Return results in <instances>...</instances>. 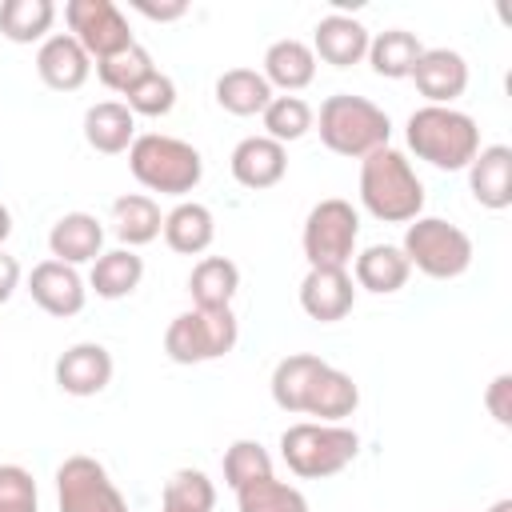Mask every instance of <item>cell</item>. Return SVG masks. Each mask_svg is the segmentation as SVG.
<instances>
[{"instance_id":"ab89813d","label":"cell","mask_w":512,"mask_h":512,"mask_svg":"<svg viewBox=\"0 0 512 512\" xmlns=\"http://www.w3.org/2000/svg\"><path fill=\"white\" fill-rule=\"evenodd\" d=\"M132 8H136L140 16H148V20H160V24H168V20H180V16L188 12V4H184V0H168V4H152V0H132Z\"/></svg>"},{"instance_id":"83f0119b","label":"cell","mask_w":512,"mask_h":512,"mask_svg":"<svg viewBox=\"0 0 512 512\" xmlns=\"http://www.w3.org/2000/svg\"><path fill=\"white\" fill-rule=\"evenodd\" d=\"M236 288H240V268L228 256H204L188 276L192 308H232Z\"/></svg>"},{"instance_id":"7bdbcfd3","label":"cell","mask_w":512,"mask_h":512,"mask_svg":"<svg viewBox=\"0 0 512 512\" xmlns=\"http://www.w3.org/2000/svg\"><path fill=\"white\" fill-rule=\"evenodd\" d=\"M488 512H512V496H504V500H496Z\"/></svg>"},{"instance_id":"836d02e7","label":"cell","mask_w":512,"mask_h":512,"mask_svg":"<svg viewBox=\"0 0 512 512\" xmlns=\"http://www.w3.org/2000/svg\"><path fill=\"white\" fill-rule=\"evenodd\" d=\"M272 476V456L260 440H232L228 452H224V484L232 492L256 484V480H268Z\"/></svg>"},{"instance_id":"ee69618b","label":"cell","mask_w":512,"mask_h":512,"mask_svg":"<svg viewBox=\"0 0 512 512\" xmlns=\"http://www.w3.org/2000/svg\"><path fill=\"white\" fill-rule=\"evenodd\" d=\"M160 512H168V508H160Z\"/></svg>"},{"instance_id":"f35d334b","label":"cell","mask_w":512,"mask_h":512,"mask_svg":"<svg viewBox=\"0 0 512 512\" xmlns=\"http://www.w3.org/2000/svg\"><path fill=\"white\" fill-rule=\"evenodd\" d=\"M484 408L492 412V420L496 424H512V376L508 372H500L492 384H488V392H484Z\"/></svg>"},{"instance_id":"6da1fadb","label":"cell","mask_w":512,"mask_h":512,"mask_svg":"<svg viewBox=\"0 0 512 512\" xmlns=\"http://www.w3.org/2000/svg\"><path fill=\"white\" fill-rule=\"evenodd\" d=\"M360 204L384 224H412L424 216V184L404 152L392 144L360 160Z\"/></svg>"},{"instance_id":"8992f818","label":"cell","mask_w":512,"mask_h":512,"mask_svg":"<svg viewBox=\"0 0 512 512\" xmlns=\"http://www.w3.org/2000/svg\"><path fill=\"white\" fill-rule=\"evenodd\" d=\"M400 252L408 260V268H416L432 280H456L472 264V236L444 216H416L404 228Z\"/></svg>"},{"instance_id":"f546056e","label":"cell","mask_w":512,"mask_h":512,"mask_svg":"<svg viewBox=\"0 0 512 512\" xmlns=\"http://www.w3.org/2000/svg\"><path fill=\"white\" fill-rule=\"evenodd\" d=\"M56 24L52 0H0V36L12 44H44Z\"/></svg>"},{"instance_id":"ba28073f","label":"cell","mask_w":512,"mask_h":512,"mask_svg":"<svg viewBox=\"0 0 512 512\" xmlns=\"http://www.w3.org/2000/svg\"><path fill=\"white\" fill-rule=\"evenodd\" d=\"M356 240H360V212L348 200L328 196L312 204L300 236L308 268H348L356 256Z\"/></svg>"},{"instance_id":"5b68a950","label":"cell","mask_w":512,"mask_h":512,"mask_svg":"<svg viewBox=\"0 0 512 512\" xmlns=\"http://www.w3.org/2000/svg\"><path fill=\"white\" fill-rule=\"evenodd\" d=\"M356 452H360V436L344 424L300 420L280 436V456L300 480H328L344 472L356 460Z\"/></svg>"},{"instance_id":"d6986e66","label":"cell","mask_w":512,"mask_h":512,"mask_svg":"<svg viewBox=\"0 0 512 512\" xmlns=\"http://www.w3.org/2000/svg\"><path fill=\"white\" fill-rule=\"evenodd\" d=\"M360 404V388L348 372L324 364L316 380L308 384V396L300 404V416H316V424H344Z\"/></svg>"},{"instance_id":"8d00e7d4","label":"cell","mask_w":512,"mask_h":512,"mask_svg":"<svg viewBox=\"0 0 512 512\" xmlns=\"http://www.w3.org/2000/svg\"><path fill=\"white\" fill-rule=\"evenodd\" d=\"M124 104H128L132 116H168L176 108V84H172V76H164L156 68L132 92H124Z\"/></svg>"},{"instance_id":"30bf717a","label":"cell","mask_w":512,"mask_h":512,"mask_svg":"<svg viewBox=\"0 0 512 512\" xmlns=\"http://www.w3.org/2000/svg\"><path fill=\"white\" fill-rule=\"evenodd\" d=\"M64 20H68V36L100 64L124 48H132V28L124 20V12L112 0H68L64 4Z\"/></svg>"},{"instance_id":"74e56055","label":"cell","mask_w":512,"mask_h":512,"mask_svg":"<svg viewBox=\"0 0 512 512\" xmlns=\"http://www.w3.org/2000/svg\"><path fill=\"white\" fill-rule=\"evenodd\" d=\"M0 512H40L36 480L20 464H0Z\"/></svg>"},{"instance_id":"b9f144b4","label":"cell","mask_w":512,"mask_h":512,"mask_svg":"<svg viewBox=\"0 0 512 512\" xmlns=\"http://www.w3.org/2000/svg\"><path fill=\"white\" fill-rule=\"evenodd\" d=\"M8 232H12V212H8L4 204H0V244L8 240Z\"/></svg>"},{"instance_id":"603a6c76","label":"cell","mask_w":512,"mask_h":512,"mask_svg":"<svg viewBox=\"0 0 512 512\" xmlns=\"http://www.w3.org/2000/svg\"><path fill=\"white\" fill-rule=\"evenodd\" d=\"M408 272H412V268H408L400 244H368L364 252H356V264H352L356 288L376 292V296L400 292V288L408 284Z\"/></svg>"},{"instance_id":"4316f807","label":"cell","mask_w":512,"mask_h":512,"mask_svg":"<svg viewBox=\"0 0 512 512\" xmlns=\"http://www.w3.org/2000/svg\"><path fill=\"white\" fill-rule=\"evenodd\" d=\"M420 52H424V44H420L416 32H408V28H388V32H376V36L368 40V64H372V72L384 76V80H404V76H412Z\"/></svg>"},{"instance_id":"7c38bea8","label":"cell","mask_w":512,"mask_h":512,"mask_svg":"<svg viewBox=\"0 0 512 512\" xmlns=\"http://www.w3.org/2000/svg\"><path fill=\"white\" fill-rule=\"evenodd\" d=\"M28 292L36 300V308H44L48 316H60V320L84 312V300H88L84 276L72 264H60V260H40L28 272Z\"/></svg>"},{"instance_id":"3957f363","label":"cell","mask_w":512,"mask_h":512,"mask_svg":"<svg viewBox=\"0 0 512 512\" xmlns=\"http://www.w3.org/2000/svg\"><path fill=\"white\" fill-rule=\"evenodd\" d=\"M320 140L328 152L336 156H348V160H364L368 152L384 148L388 136H392V120L380 104L364 100V96H352V92H336L320 104Z\"/></svg>"},{"instance_id":"ffe728a7","label":"cell","mask_w":512,"mask_h":512,"mask_svg":"<svg viewBox=\"0 0 512 512\" xmlns=\"http://www.w3.org/2000/svg\"><path fill=\"white\" fill-rule=\"evenodd\" d=\"M48 252L60 264H88L104 252V228L92 212H64L48 232Z\"/></svg>"},{"instance_id":"9a60e30c","label":"cell","mask_w":512,"mask_h":512,"mask_svg":"<svg viewBox=\"0 0 512 512\" xmlns=\"http://www.w3.org/2000/svg\"><path fill=\"white\" fill-rule=\"evenodd\" d=\"M368 40H372V32L356 16L328 12L312 32V56L332 68H352L368 56Z\"/></svg>"},{"instance_id":"2e32d148","label":"cell","mask_w":512,"mask_h":512,"mask_svg":"<svg viewBox=\"0 0 512 512\" xmlns=\"http://www.w3.org/2000/svg\"><path fill=\"white\" fill-rule=\"evenodd\" d=\"M236 184L252 188V192H264V188H276L288 172V152L284 144L268 140V136H244L236 148H232V160H228Z\"/></svg>"},{"instance_id":"60d3db41","label":"cell","mask_w":512,"mask_h":512,"mask_svg":"<svg viewBox=\"0 0 512 512\" xmlns=\"http://www.w3.org/2000/svg\"><path fill=\"white\" fill-rule=\"evenodd\" d=\"M16 288H20V264H16V256H8L0 248V304H8Z\"/></svg>"},{"instance_id":"5bb4252c","label":"cell","mask_w":512,"mask_h":512,"mask_svg":"<svg viewBox=\"0 0 512 512\" xmlns=\"http://www.w3.org/2000/svg\"><path fill=\"white\" fill-rule=\"evenodd\" d=\"M56 384L68 396H96L112 384V352L104 344H72L56 356Z\"/></svg>"},{"instance_id":"cb8c5ba5","label":"cell","mask_w":512,"mask_h":512,"mask_svg":"<svg viewBox=\"0 0 512 512\" xmlns=\"http://www.w3.org/2000/svg\"><path fill=\"white\" fill-rule=\"evenodd\" d=\"M164 244L172 248V252H180V256H200V252H208L212 248V240H216V220H212V212L204 208V204H196V200H180L168 216H164Z\"/></svg>"},{"instance_id":"7a4b0ae2","label":"cell","mask_w":512,"mask_h":512,"mask_svg":"<svg viewBox=\"0 0 512 512\" xmlns=\"http://www.w3.org/2000/svg\"><path fill=\"white\" fill-rule=\"evenodd\" d=\"M404 136H408V148L416 152V160H428L440 172H460L480 152V128L460 108L424 104L408 116Z\"/></svg>"},{"instance_id":"4dcf8cb0","label":"cell","mask_w":512,"mask_h":512,"mask_svg":"<svg viewBox=\"0 0 512 512\" xmlns=\"http://www.w3.org/2000/svg\"><path fill=\"white\" fill-rule=\"evenodd\" d=\"M324 364L328 360H320L316 352H292V356L276 360V368H272V400H276V408L300 412V404L308 396V384L316 380V372Z\"/></svg>"},{"instance_id":"52a82bcc","label":"cell","mask_w":512,"mask_h":512,"mask_svg":"<svg viewBox=\"0 0 512 512\" xmlns=\"http://www.w3.org/2000/svg\"><path fill=\"white\" fill-rule=\"evenodd\" d=\"M240 324L232 308H188L164 332V352L172 364H208L236 348Z\"/></svg>"},{"instance_id":"ac0fdd59","label":"cell","mask_w":512,"mask_h":512,"mask_svg":"<svg viewBox=\"0 0 512 512\" xmlns=\"http://www.w3.org/2000/svg\"><path fill=\"white\" fill-rule=\"evenodd\" d=\"M468 192L476 196L480 208H492V212H504L512 204V148L508 144H488L472 156Z\"/></svg>"},{"instance_id":"f1b7e54d","label":"cell","mask_w":512,"mask_h":512,"mask_svg":"<svg viewBox=\"0 0 512 512\" xmlns=\"http://www.w3.org/2000/svg\"><path fill=\"white\" fill-rule=\"evenodd\" d=\"M216 104L232 116H256L272 104V84L256 68H228L216 80Z\"/></svg>"},{"instance_id":"484cf974","label":"cell","mask_w":512,"mask_h":512,"mask_svg":"<svg viewBox=\"0 0 512 512\" xmlns=\"http://www.w3.org/2000/svg\"><path fill=\"white\" fill-rule=\"evenodd\" d=\"M112 228L120 236L124 248H140V244H152L164 228V216H160V204L144 192H128V196H116L112 200Z\"/></svg>"},{"instance_id":"44dd1931","label":"cell","mask_w":512,"mask_h":512,"mask_svg":"<svg viewBox=\"0 0 512 512\" xmlns=\"http://www.w3.org/2000/svg\"><path fill=\"white\" fill-rule=\"evenodd\" d=\"M84 140L104 156H120L136 140V116L128 112L124 100H100L84 112Z\"/></svg>"},{"instance_id":"e575fe53","label":"cell","mask_w":512,"mask_h":512,"mask_svg":"<svg viewBox=\"0 0 512 512\" xmlns=\"http://www.w3.org/2000/svg\"><path fill=\"white\" fill-rule=\"evenodd\" d=\"M236 508L240 512H308V500L296 484H284V480L268 476V480H256V484L240 488Z\"/></svg>"},{"instance_id":"277c9868","label":"cell","mask_w":512,"mask_h":512,"mask_svg":"<svg viewBox=\"0 0 512 512\" xmlns=\"http://www.w3.org/2000/svg\"><path fill=\"white\" fill-rule=\"evenodd\" d=\"M128 168L132 176L160 196H188L200 176H204V156L180 140V136H164V132H144L132 140L128 148Z\"/></svg>"},{"instance_id":"7402d4cb","label":"cell","mask_w":512,"mask_h":512,"mask_svg":"<svg viewBox=\"0 0 512 512\" xmlns=\"http://www.w3.org/2000/svg\"><path fill=\"white\" fill-rule=\"evenodd\" d=\"M272 88H284L288 96L308 88L316 80V56H312V44L296 40V36H284L276 44H268L264 52V72H260Z\"/></svg>"},{"instance_id":"4fadbf2b","label":"cell","mask_w":512,"mask_h":512,"mask_svg":"<svg viewBox=\"0 0 512 512\" xmlns=\"http://www.w3.org/2000/svg\"><path fill=\"white\" fill-rule=\"evenodd\" d=\"M352 304H356V280L348 276V268H308V276L300 280V308L320 324L344 320Z\"/></svg>"},{"instance_id":"d6a6232c","label":"cell","mask_w":512,"mask_h":512,"mask_svg":"<svg viewBox=\"0 0 512 512\" xmlns=\"http://www.w3.org/2000/svg\"><path fill=\"white\" fill-rule=\"evenodd\" d=\"M260 120H264V136H268V140L292 144V140H300V136L312 132L316 112H312V104L300 100V96H272V104L260 112Z\"/></svg>"},{"instance_id":"8fae6325","label":"cell","mask_w":512,"mask_h":512,"mask_svg":"<svg viewBox=\"0 0 512 512\" xmlns=\"http://www.w3.org/2000/svg\"><path fill=\"white\" fill-rule=\"evenodd\" d=\"M408 80L416 84V92L428 104L452 108V100H460L468 88V60L452 48H424Z\"/></svg>"},{"instance_id":"1f68e13d","label":"cell","mask_w":512,"mask_h":512,"mask_svg":"<svg viewBox=\"0 0 512 512\" xmlns=\"http://www.w3.org/2000/svg\"><path fill=\"white\" fill-rule=\"evenodd\" d=\"M160 508H168V512H212L216 508V484L200 468H176L164 480Z\"/></svg>"},{"instance_id":"9c48e42d","label":"cell","mask_w":512,"mask_h":512,"mask_svg":"<svg viewBox=\"0 0 512 512\" xmlns=\"http://www.w3.org/2000/svg\"><path fill=\"white\" fill-rule=\"evenodd\" d=\"M56 504L60 512H128V500L112 484L108 468L84 452L56 468Z\"/></svg>"},{"instance_id":"d590c367","label":"cell","mask_w":512,"mask_h":512,"mask_svg":"<svg viewBox=\"0 0 512 512\" xmlns=\"http://www.w3.org/2000/svg\"><path fill=\"white\" fill-rule=\"evenodd\" d=\"M156 72V64H152V52L144 48V44H132V48H124V52H116V56H108V60H100L96 64V76H100V84L104 88H112V92H132L144 76H152Z\"/></svg>"},{"instance_id":"e0dca14e","label":"cell","mask_w":512,"mask_h":512,"mask_svg":"<svg viewBox=\"0 0 512 512\" xmlns=\"http://www.w3.org/2000/svg\"><path fill=\"white\" fill-rule=\"evenodd\" d=\"M36 72L40 80L52 88V92H76L84 88V80L92 76V56L68 36V32H56L40 44L36 52Z\"/></svg>"},{"instance_id":"d4e9b609","label":"cell","mask_w":512,"mask_h":512,"mask_svg":"<svg viewBox=\"0 0 512 512\" xmlns=\"http://www.w3.org/2000/svg\"><path fill=\"white\" fill-rule=\"evenodd\" d=\"M140 280H144V260L136 256V248L100 252L92 260V272H88V284L100 300H124L140 288Z\"/></svg>"}]
</instances>
